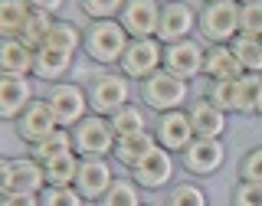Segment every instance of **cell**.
I'll list each match as a JSON object with an SVG mask.
<instances>
[{"instance_id": "1", "label": "cell", "mask_w": 262, "mask_h": 206, "mask_svg": "<svg viewBox=\"0 0 262 206\" xmlns=\"http://www.w3.org/2000/svg\"><path fill=\"white\" fill-rule=\"evenodd\" d=\"M128 43L131 36L118 20H85L82 27V56L95 69H118Z\"/></svg>"}, {"instance_id": "2", "label": "cell", "mask_w": 262, "mask_h": 206, "mask_svg": "<svg viewBox=\"0 0 262 206\" xmlns=\"http://www.w3.org/2000/svg\"><path fill=\"white\" fill-rule=\"evenodd\" d=\"M138 102L151 115L187 108V105H190V82L177 79L174 72H167V69H158L154 76L138 82Z\"/></svg>"}, {"instance_id": "3", "label": "cell", "mask_w": 262, "mask_h": 206, "mask_svg": "<svg viewBox=\"0 0 262 206\" xmlns=\"http://www.w3.org/2000/svg\"><path fill=\"white\" fill-rule=\"evenodd\" d=\"M196 36L203 46H229L239 36V4L210 0L196 7Z\"/></svg>"}, {"instance_id": "4", "label": "cell", "mask_w": 262, "mask_h": 206, "mask_svg": "<svg viewBox=\"0 0 262 206\" xmlns=\"http://www.w3.org/2000/svg\"><path fill=\"white\" fill-rule=\"evenodd\" d=\"M82 85H85V92H89V108L95 115H105V118H108L121 105L131 102V85H135V82L128 76H121L118 69H95Z\"/></svg>"}, {"instance_id": "5", "label": "cell", "mask_w": 262, "mask_h": 206, "mask_svg": "<svg viewBox=\"0 0 262 206\" xmlns=\"http://www.w3.org/2000/svg\"><path fill=\"white\" fill-rule=\"evenodd\" d=\"M43 102L49 105V111L56 115L59 128H72V125H79L85 115H92L85 85H82V82H72V79L56 82V85H46Z\"/></svg>"}, {"instance_id": "6", "label": "cell", "mask_w": 262, "mask_h": 206, "mask_svg": "<svg viewBox=\"0 0 262 206\" xmlns=\"http://www.w3.org/2000/svg\"><path fill=\"white\" fill-rule=\"evenodd\" d=\"M69 134H72V151L79 157H112L115 141H118V134L112 131L108 118L95 115V111L85 115L79 125H72Z\"/></svg>"}, {"instance_id": "7", "label": "cell", "mask_w": 262, "mask_h": 206, "mask_svg": "<svg viewBox=\"0 0 262 206\" xmlns=\"http://www.w3.org/2000/svg\"><path fill=\"white\" fill-rule=\"evenodd\" d=\"M158 69H164V43L158 36L147 39H131L125 56L118 62V72L128 76L131 82H144L147 76H154Z\"/></svg>"}, {"instance_id": "8", "label": "cell", "mask_w": 262, "mask_h": 206, "mask_svg": "<svg viewBox=\"0 0 262 206\" xmlns=\"http://www.w3.org/2000/svg\"><path fill=\"white\" fill-rule=\"evenodd\" d=\"M177 164L184 167V174L190 177H213L223 170L226 164V144L223 138H193L187 144V151L177 157Z\"/></svg>"}, {"instance_id": "9", "label": "cell", "mask_w": 262, "mask_h": 206, "mask_svg": "<svg viewBox=\"0 0 262 206\" xmlns=\"http://www.w3.org/2000/svg\"><path fill=\"white\" fill-rule=\"evenodd\" d=\"M115 161L112 157H82L79 161V174L72 180V187L79 190V196L85 203H98L105 193H108V187L115 184Z\"/></svg>"}, {"instance_id": "10", "label": "cell", "mask_w": 262, "mask_h": 206, "mask_svg": "<svg viewBox=\"0 0 262 206\" xmlns=\"http://www.w3.org/2000/svg\"><path fill=\"white\" fill-rule=\"evenodd\" d=\"M56 128H59V121H56V115L49 111V105L43 102V95L33 98V102L27 105V111L13 121V134H16V141L27 147V151L33 144H39L43 138H49Z\"/></svg>"}, {"instance_id": "11", "label": "cell", "mask_w": 262, "mask_h": 206, "mask_svg": "<svg viewBox=\"0 0 262 206\" xmlns=\"http://www.w3.org/2000/svg\"><path fill=\"white\" fill-rule=\"evenodd\" d=\"M151 131L154 138H158V147H164V151L170 154H184L187 144L193 141V125H190V115H187V108H177V111H164V115H154L151 121Z\"/></svg>"}, {"instance_id": "12", "label": "cell", "mask_w": 262, "mask_h": 206, "mask_svg": "<svg viewBox=\"0 0 262 206\" xmlns=\"http://www.w3.org/2000/svg\"><path fill=\"white\" fill-rule=\"evenodd\" d=\"M203 59H207V46L193 36L164 46V69L174 72L184 82H193V79L203 76Z\"/></svg>"}, {"instance_id": "13", "label": "cell", "mask_w": 262, "mask_h": 206, "mask_svg": "<svg viewBox=\"0 0 262 206\" xmlns=\"http://www.w3.org/2000/svg\"><path fill=\"white\" fill-rule=\"evenodd\" d=\"M128 177L135 180L141 190H164V187H170V184H174V177H177V154L158 147V151L147 154V157L138 164Z\"/></svg>"}, {"instance_id": "14", "label": "cell", "mask_w": 262, "mask_h": 206, "mask_svg": "<svg viewBox=\"0 0 262 206\" xmlns=\"http://www.w3.org/2000/svg\"><path fill=\"white\" fill-rule=\"evenodd\" d=\"M196 33V7L187 0H170L161 7V20H158V39L164 46L190 39Z\"/></svg>"}, {"instance_id": "15", "label": "cell", "mask_w": 262, "mask_h": 206, "mask_svg": "<svg viewBox=\"0 0 262 206\" xmlns=\"http://www.w3.org/2000/svg\"><path fill=\"white\" fill-rule=\"evenodd\" d=\"M161 0H125L118 13V23L125 27L131 39H147L158 36V20H161Z\"/></svg>"}, {"instance_id": "16", "label": "cell", "mask_w": 262, "mask_h": 206, "mask_svg": "<svg viewBox=\"0 0 262 206\" xmlns=\"http://www.w3.org/2000/svg\"><path fill=\"white\" fill-rule=\"evenodd\" d=\"M33 98H36V88L30 76H0V121L13 125Z\"/></svg>"}, {"instance_id": "17", "label": "cell", "mask_w": 262, "mask_h": 206, "mask_svg": "<svg viewBox=\"0 0 262 206\" xmlns=\"http://www.w3.org/2000/svg\"><path fill=\"white\" fill-rule=\"evenodd\" d=\"M187 115H190V125H193V134L196 138H223L226 128H229V115L220 111L207 95L190 98Z\"/></svg>"}, {"instance_id": "18", "label": "cell", "mask_w": 262, "mask_h": 206, "mask_svg": "<svg viewBox=\"0 0 262 206\" xmlns=\"http://www.w3.org/2000/svg\"><path fill=\"white\" fill-rule=\"evenodd\" d=\"M76 72V56L56 53L49 46H39L36 56H33V79L43 82V85H56V82H66Z\"/></svg>"}, {"instance_id": "19", "label": "cell", "mask_w": 262, "mask_h": 206, "mask_svg": "<svg viewBox=\"0 0 262 206\" xmlns=\"http://www.w3.org/2000/svg\"><path fill=\"white\" fill-rule=\"evenodd\" d=\"M46 190V174L43 164H39L33 154H20V157H10V193H43Z\"/></svg>"}, {"instance_id": "20", "label": "cell", "mask_w": 262, "mask_h": 206, "mask_svg": "<svg viewBox=\"0 0 262 206\" xmlns=\"http://www.w3.org/2000/svg\"><path fill=\"white\" fill-rule=\"evenodd\" d=\"M151 151H158V138H154V131H141V134L118 138V141H115V151H112V161L131 174Z\"/></svg>"}, {"instance_id": "21", "label": "cell", "mask_w": 262, "mask_h": 206, "mask_svg": "<svg viewBox=\"0 0 262 206\" xmlns=\"http://www.w3.org/2000/svg\"><path fill=\"white\" fill-rule=\"evenodd\" d=\"M33 56H36V49H30L23 39H0V76L33 79Z\"/></svg>"}, {"instance_id": "22", "label": "cell", "mask_w": 262, "mask_h": 206, "mask_svg": "<svg viewBox=\"0 0 262 206\" xmlns=\"http://www.w3.org/2000/svg\"><path fill=\"white\" fill-rule=\"evenodd\" d=\"M243 65L233 56L229 46H207V59H203V79L207 82H226V79H239Z\"/></svg>"}, {"instance_id": "23", "label": "cell", "mask_w": 262, "mask_h": 206, "mask_svg": "<svg viewBox=\"0 0 262 206\" xmlns=\"http://www.w3.org/2000/svg\"><path fill=\"white\" fill-rule=\"evenodd\" d=\"M108 125H112V131L118 138L141 134V131H151V111H147L141 102H128L115 115H108Z\"/></svg>"}, {"instance_id": "24", "label": "cell", "mask_w": 262, "mask_h": 206, "mask_svg": "<svg viewBox=\"0 0 262 206\" xmlns=\"http://www.w3.org/2000/svg\"><path fill=\"white\" fill-rule=\"evenodd\" d=\"M49 49H56V53H66V56H79L82 53V27L72 20H62V16H56L53 30H49L46 43Z\"/></svg>"}, {"instance_id": "25", "label": "cell", "mask_w": 262, "mask_h": 206, "mask_svg": "<svg viewBox=\"0 0 262 206\" xmlns=\"http://www.w3.org/2000/svg\"><path fill=\"white\" fill-rule=\"evenodd\" d=\"M30 10H33L30 0H0V39L20 36Z\"/></svg>"}, {"instance_id": "26", "label": "cell", "mask_w": 262, "mask_h": 206, "mask_svg": "<svg viewBox=\"0 0 262 206\" xmlns=\"http://www.w3.org/2000/svg\"><path fill=\"white\" fill-rule=\"evenodd\" d=\"M164 206H210V200H207V190H203L196 180L184 177V180H174V184L167 187Z\"/></svg>"}, {"instance_id": "27", "label": "cell", "mask_w": 262, "mask_h": 206, "mask_svg": "<svg viewBox=\"0 0 262 206\" xmlns=\"http://www.w3.org/2000/svg\"><path fill=\"white\" fill-rule=\"evenodd\" d=\"M233 56L239 59L243 72H259L262 76V36H249V33H239V36L229 43Z\"/></svg>"}, {"instance_id": "28", "label": "cell", "mask_w": 262, "mask_h": 206, "mask_svg": "<svg viewBox=\"0 0 262 206\" xmlns=\"http://www.w3.org/2000/svg\"><path fill=\"white\" fill-rule=\"evenodd\" d=\"M141 193L144 190L131 177H115V184L108 187V193H105L95 206H144Z\"/></svg>"}, {"instance_id": "29", "label": "cell", "mask_w": 262, "mask_h": 206, "mask_svg": "<svg viewBox=\"0 0 262 206\" xmlns=\"http://www.w3.org/2000/svg\"><path fill=\"white\" fill-rule=\"evenodd\" d=\"M79 161H82L79 154L69 151V154H62V157L43 164L46 187H72V180H76V174H79Z\"/></svg>"}, {"instance_id": "30", "label": "cell", "mask_w": 262, "mask_h": 206, "mask_svg": "<svg viewBox=\"0 0 262 206\" xmlns=\"http://www.w3.org/2000/svg\"><path fill=\"white\" fill-rule=\"evenodd\" d=\"M69 151H72V134H69V128H56L49 138H43L39 144L30 147V154H33L39 164H49V161L62 157V154H69Z\"/></svg>"}, {"instance_id": "31", "label": "cell", "mask_w": 262, "mask_h": 206, "mask_svg": "<svg viewBox=\"0 0 262 206\" xmlns=\"http://www.w3.org/2000/svg\"><path fill=\"white\" fill-rule=\"evenodd\" d=\"M53 23H56L53 13L30 10V16H27V23H23V30H20V36H16V39H23L30 49H39V46L46 43V36H49V30H53Z\"/></svg>"}, {"instance_id": "32", "label": "cell", "mask_w": 262, "mask_h": 206, "mask_svg": "<svg viewBox=\"0 0 262 206\" xmlns=\"http://www.w3.org/2000/svg\"><path fill=\"white\" fill-rule=\"evenodd\" d=\"M262 92V76L259 72H243L236 82V115H256V102Z\"/></svg>"}, {"instance_id": "33", "label": "cell", "mask_w": 262, "mask_h": 206, "mask_svg": "<svg viewBox=\"0 0 262 206\" xmlns=\"http://www.w3.org/2000/svg\"><path fill=\"white\" fill-rule=\"evenodd\" d=\"M76 7L85 20H118L125 0H76Z\"/></svg>"}, {"instance_id": "34", "label": "cell", "mask_w": 262, "mask_h": 206, "mask_svg": "<svg viewBox=\"0 0 262 206\" xmlns=\"http://www.w3.org/2000/svg\"><path fill=\"white\" fill-rule=\"evenodd\" d=\"M236 82H239V79L210 82V85H207V98L216 105L220 111H226V115H236Z\"/></svg>"}, {"instance_id": "35", "label": "cell", "mask_w": 262, "mask_h": 206, "mask_svg": "<svg viewBox=\"0 0 262 206\" xmlns=\"http://www.w3.org/2000/svg\"><path fill=\"white\" fill-rule=\"evenodd\" d=\"M39 206H89L76 187H46L39 193Z\"/></svg>"}, {"instance_id": "36", "label": "cell", "mask_w": 262, "mask_h": 206, "mask_svg": "<svg viewBox=\"0 0 262 206\" xmlns=\"http://www.w3.org/2000/svg\"><path fill=\"white\" fill-rule=\"evenodd\" d=\"M229 206H262V184L236 180V187L229 190Z\"/></svg>"}, {"instance_id": "37", "label": "cell", "mask_w": 262, "mask_h": 206, "mask_svg": "<svg viewBox=\"0 0 262 206\" xmlns=\"http://www.w3.org/2000/svg\"><path fill=\"white\" fill-rule=\"evenodd\" d=\"M239 33H249V36H262V0H249V4H239Z\"/></svg>"}, {"instance_id": "38", "label": "cell", "mask_w": 262, "mask_h": 206, "mask_svg": "<svg viewBox=\"0 0 262 206\" xmlns=\"http://www.w3.org/2000/svg\"><path fill=\"white\" fill-rule=\"evenodd\" d=\"M239 180H249V184H262V144L249 147L239 161Z\"/></svg>"}, {"instance_id": "39", "label": "cell", "mask_w": 262, "mask_h": 206, "mask_svg": "<svg viewBox=\"0 0 262 206\" xmlns=\"http://www.w3.org/2000/svg\"><path fill=\"white\" fill-rule=\"evenodd\" d=\"M0 206H39V196L36 193H7Z\"/></svg>"}, {"instance_id": "40", "label": "cell", "mask_w": 262, "mask_h": 206, "mask_svg": "<svg viewBox=\"0 0 262 206\" xmlns=\"http://www.w3.org/2000/svg\"><path fill=\"white\" fill-rule=\"evenodd\" d=\"M30 7H33V10H43V13L59 16V10L66 7V0H30Z\"/></svg>"}, {"instance_id": "41", "label": "cell", "mask_w": 262, "mask_h": 206, "mask_svg": "<svg viewBox=\"0 0 262 206\" xmlns=\"http://www.w3.org/2000/svg\"><path fill=\"white\" fill-rule=\"evenodd\" d=\"M10 193V157L0 154V200Z\"/></svg>"}, {"instance_id": "42", "label": "cell", "mask_w": 262, "mask_h": 206, "mask_svg": "<svg viewBox=\"0 0 262 206\" xmlns=\"http://www.w3.org/2000/svg\"><path fill=\"white\" fill-rule=\"evenodd\" d=\"M256 115L262 118V92H259V102H256Z\"/></svg>"}, {"instance_id": "43", "label": "cell", "mask_w": 262, "mask_h": 206, "mask_svg": "<svg viewBox=\"0 0 262 206\" xmlns=\"http://www.w3.org/2000/svg\"><path fill=\"white\" fill-rule=\"evenodd\" d=\"M236 4H249V0H236Z\"/></svg>"}, {"instance_id": "44", "label": "cell", "mask_w": 262, "mask_h": 206, "mask_svg": "<svg viewBox=\"0 0 262 206\" xmlns=\"http://www.w3.org/2000/svg\"><path fill=\"white\" fill-rule=\"evenodd\" d=\"M200 4H210V0H200Z\"/></svg>"}, {"instance_id": "45", "label": "cell", "mask_w": 262, "mask_h": 206, "mask_svg": "<svg viewBox=\"0 0 262 206\" xmlns=\"http://www.w3.org/2000/svg\"><path fill=\"white\" fill-rule=\"evenodd\" d=\"M161 4H170V0H161Z\"/></svg>"}]
</instances>
